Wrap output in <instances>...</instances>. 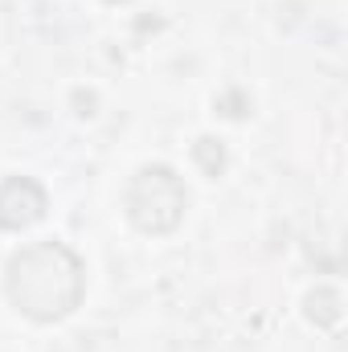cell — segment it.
<instances>
[{
	"label": "cell",
	"instance_id": "277c9868",
	"mask_svg": "<svg viewBox=\"0 0 348 352\" xmlns=\"http://www.w3.org/2000/svg\"><path fill=\"white\" fill-rule=\"evenodd\" d=\"M307 320L320 324V328H336L345 320V307H340V291L336 287H320L307 295Z\"/></svg>",
	"mask_w": 348,
	"mask_h": 352
},
{
	"label": "cell",
	"instance_id": "3957f363",
	"mask_svg": "<svg viewBox=\"0 0 348 352\" xmlns=\"http://www.w3.org/2000/svg\"><path fill=\"white\" fill-rule=\"evenodd\" d=\"M45 188L33 176H8L0 184V230H29L45 217Z\"/></svg>",
	"mask_w": 348,
	"mask_h": 352
},
{
	"label": "cell",
	"instance_id": "6da1fadb",
	"mask_svg": "<svg viewBox=\"0 0 348 352\" xmlns=\"http://www.w3.org/2000/svg\"><path fill=\"white\" fill-rule=\"evenodd\" d=\"M4 287H8V299L17 303V311H25L37 324H54L83 303L87 274L70 246L37 242V246H25L8 263Z\"/></svg>",
	"mask_w": 348,
	"mask_h": 352
},
{
	"label": "cell",
	"instance_id": "8992f818",
	"mask_svg": "<svg viewBox=\"0 0 348 352\" xmlns=\"http://www.w3.org/2000/svg\"><path fill=\"white\" fill-rule=\"evenodd\" d=\"M107 4H127V0H107Z\"/></svg>",
	"mask_w": 348,
	"mask_h": 352
},
{
	"label": "cell",
	"instance_id": "5b68a950",
	"mask_svg": "<svg viewBox=\"0 0 348 352\" xmlns=\"http://www.w3.org/2000/svg\"><path fill=\"white\" fill-rule=\"evenodd\" d=\"M193 160L201 164L205 176H221V168H226V148H221V140H213V135L197 140V144H193Z\"/></svg>",
	"mask_w": 348,
	"mask_h": 352
},
{
	"label": "cell",
	"instance_id": "7a4b0ae2",
	"mask_svg": "<svg viewBox=\"0 0 348 352\" xmlns=\"http://www.w3.org/2000/svg\"><path fill=\"white\" fill-rule=\"evenodd\" d=\"M188 192L184 180L168 168V164H148L131 176L127 192H123V209L131 217L135 230L144 234H173L184 217Z\"/></svg>",
	"mask_w": 348,
	"mask_h": 352
}]
</instances>
